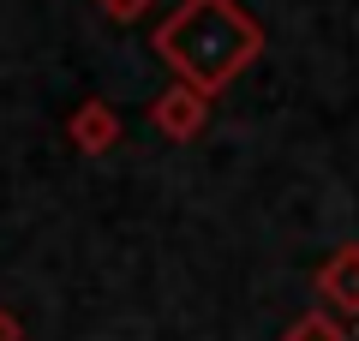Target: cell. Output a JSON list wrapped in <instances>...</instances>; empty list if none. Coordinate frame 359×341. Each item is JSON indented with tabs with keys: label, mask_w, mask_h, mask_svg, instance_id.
I'll use <instances>...</instances> for the list:
<instances>
[{
	"label": "cell",
	"mask_w": 359,
	"mask_h": 341,
	"mask_svg": "<svg viewBox=\"0 0 359 341\" xmlns=\"http://www.w3.org/2000/svg\"><path fill=\"white\" fill-rule=\"evenodd\" d=\"M114 138V120H108V108H90L84 114V144H108Z\"/></svg>",
	"instance_id": "cell-4"
},
{
	"label": "cell",
	"mask_w": 359,
	"mask_h": 341,
	"mask_svg": "<svg viewBox=\"0 0 359 341\" xmlns=\"http://www.w3.org/2000/svg\"><path fill=\"white\" fill-rule=\"evenodd\" d=\"M162 54L174 60V72L186 78V90H216L257 54V30L245 13H233L228 0H192L180 6L174 25L162 30Z\"/></svg>",
	"instance_id": "cell-1"
},
{
	"label": "cell",
	"mask_w": 359,
	"mask_h": 341,
	"mask_svg": "<svg viewBox=\"0 0 359 341\" xmlns=\"http://www.w3.org/2000/svg\"><path fill=\"white\" fill-rule=\"evenodd\" d=\"M287 341H341V329H335L330 317H306L299 329H287Z\"/></svg>",
	"instance_id": "cell-3"
},
{
	"label": "cell",
	"mask_w": 359,
	"mask_h": 341,
	"mask_svg": "<svg viewBox=\"0 0 359 341\" xmlns=\"http://www.w3.org/2000/svg\"><path fill=\"white\" fill-rule=\"evenodd\" d=\"M102 6H108V13H114V18H138L144 6H150V0H102Z\"/></svg>",
	"instance_id": "cell-5"
},
{
	"label": "cell",
	"mask_w": 359,
	"mask_h": 341,
	"mask_svg": "<svg viewBox=\"0 0 359 341\" xmlns=\"http://www.w3.org/2000/svg\"><path fill=\"white\" fill-rule=\"evenodd\" d=\"M323 293H330L335 305H347V312H359V252H347L341 264L323 269Z\"/></svg>",
	"instance_id": "cell-2"
},
{
	"label": "cell",
	"mask_w": 359,
	"mask_h": 341,
	"mask_svg": "<svg viewBox=\"0 0 359 341\" xmlns=\"http://www.w3.org/2000/svg\"><path fill=\"white\" fill-rule=\"evenodd\" d=\"M0 341H18V323H13L6 312H0Z\"/></svg>",
	"instance_id": "cell-6"
}]
</instances>
